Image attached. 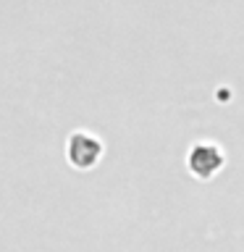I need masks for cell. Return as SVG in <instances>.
I'll use <instances>...</instances> for the list:
<instances>
[{
    "mask_svg": "<svg viewBox=\"0 0 244 252\" xmlns=\"http://www.w3.org/2000/svg\"><path fill=\"white\" fill-rule=\"evenodd\" d=\"M66 158L76 171H90L102 158V142L94 134L74 131L68 137V145H66Z\"/></svg>",
    "mask_w": 244,
    "mask_h": 252,
    "instance_id": "cell-1",
    "label": "cell"
},
{
    "mask_svg": "<svg viewBox=\"0 0 244 252\" xmlns=\"http://www.w3.org/2000/svg\"><path fill=\"white\" fill-rule=\"evenodd\" d=\"M226 158L220 153L218 145H194V150L189 153V171L197 179H210L223 168Z\"/></svg>",
    "mask_w": 244,
    "mask_h": 252,
    "instance_id": "cell-2",
    "label": "cell"
}]
</instances>
